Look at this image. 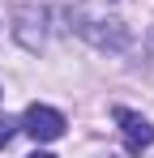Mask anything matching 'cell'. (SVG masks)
Listing matches in <instances>:
<instances>
[{
    "label": "cell",
    "mask_w": 154,
    "mask_h": 158,
    "mask_svg": "<svg viewBox=\"0 0 154 158\" xmlns=\"http://www.w3.org/2000/svg\"><path fill=\"white\" fill-rule=\"evenodd\" d=\"M69 22H73L77 34H86L94 47H111V52H120L128 43V30L120 17H94L90 9H69Z\"/></svg>",
    "instance_id": "obj_1"
},
{
    "label": "cell",
    "mask_w": 154,
    "mask_h": 158,
    "mask_svg": "<svg viewBox=\"0 0 154 158\" xmlns=\"http://www.w3.org/2000/svg\"><path fill=\"white\" fill-rule=\"evenodd\" d=\"M22 128L34 137V141H56V137H64V115L60 111H51V107H26L22 115Z\"/></svg>",
    "instance_id": "obj_2"
},
{
    "label": "cell",
    "mask_w": 154,
    "mask_h": 158,
    "mask_svg": "<svg viewBox=\"0 0 154 158\" xmlns=\"http://www.w3.org/2000/svg\"><path fill=\"white\" fill-rule=\"evenodd\" d=\"M116 124H120L124 145L133 150V154H141V150H150V145H154V124L146 120V115H137V111L120 107V111H116Z\"/></svg>",
    "instance_id": "obj_3"
},
{
    "label": "cell",
    "mask_w": 154,
    "mask_h": 158,
    "mask_svg": "<svg viewBox=\"0 0 154 158\" xmlns=\"http://www.w3.org/2000/svg\"><path fill=\"white\" fill-rule=\"evenodd\" d=\"M13 22H17V39H22V47H30V52H39V43H43V9H30V4H26V9H17V17H13Z\"/></svg>",
    "instance_id": "obj_4"
},
{
    "label": "cell",
    "mask_w": 154,
    "mask_h": 158,
    "mask_svg": "<svg viewBox=\"0 0 154 158\" xmlns=\"http://www.w3.org/2000/svg\"><path fill=\"white\" fill-rule=\"evenodd\" d=\"M13 132H17V124H13V115H4V111H0V150H4V145L13 141Z\"/></svg>",
    "instance_id": "obj_5"
},
{
    "label": "cell",
    "mask_w": 154,
    "mask_h": 158,
    "mask_svg": "<svg viewBox=\"0 0 154 158\" xmlns=\"http://www.w3.org/2000/svg\"><path fill=\"white\" fill-rule=\"evenodd\" d=\"M150 56H154V30H150Z\"/></svg>",
    "instance_id": "obj_6"
},
{
    "label": "cell",
    "mask_w": 154,
    "mask_h": 158,
    "mask_svg": "<svg viewBox=\"0 0 154 158\" xmlns=\"http://www.w3.org/2000/svg\"><path fill=\"white\" fill-rule=\"evenodd\" d=\"M30 158H51V154H30Z\"/></svg>",
    "instance_id": "obj_7"
}]
</instances>
